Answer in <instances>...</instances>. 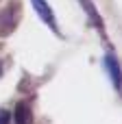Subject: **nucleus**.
<instances>
[{
    "mask_svg": "<svg viewBox=\"0 0 122 124\" xmlns=\"http://www.w3.org/2000/svg\"><path fill=\"white\" fill-rule=\"evenodd\" d=\"M33 2V9H35V13L41 17V22L46 24V26H50V31H59L57 28V20H55V13H52V9H50V4L46 2V0H31Z\"/></svg>",
    "mask_w": 122,
    "mask_h": 124,
    "instance_id": "1",
    "label": "nucleus"
},
{
    "mask_svg": "<svg viewBox=\"0 0 122 124\" xmlns=\"http://www.w3.org/2000/svg\"><path fill=\"white\" fill-rule=\"evenodd\" d=\"M105 65H107V72H109V78H111L114 87H116V89H122V68H120V61H118L114 54H107Z\"/></svg>",
    "mask_w": 122,
    "mask_h": 124,
    "instance_id": "2",
    "label": "nucleus"
},
{
    "mask_svg": "<svg viewBox=\"0 0 122 124\" xmlns=\"http://www.w3.org/2000/svg\"><path fill=\"white\" fill-rule=\"evenodd\" d=\"M15 124H33V113L26 102H20L15 107Z\"/></svg>",
    "mask_w": 122,
    "mask_h": 124,
    "instance_id": "3",
    "label": "nucleus"
},
{
    "mask_svg": "<svg viewBox=\"0 0 122 124\" xmlns=\"http://www.w3.org/2000/svg\"><path fill=\"white\" fill-rule=\"evenodd\" d=\"M79 2L83 4V9L87 11V15H89V17H92V20L96 22V26H98V28H103V20H100V15H98V11H96V7H94V2H92V0H79Z\"/></svg>",
    "mask_w": 122,
    "mask_h": 124,
    "instance_id": "4",
    "label": "nucleus"
},
{
    "mask_svg": "<svg viewBox=\"0 0 122 124\" xmlns=\"http://www.w3.org/2000/svg\"><path fill=\"white\" fill-rule=\"evenodd\" d=\"M9 120H11V113L7 109H0V124H9Z\"/></svg>",
    "mask_w": 122,
    "mask_h": 124,
    "instance_id": "5",
    "label": "nucleus"
},
{
    "mask_svg": "<svg viewBox=\"0 0 122 124\" xmlns=\"http://www.w3.org/2000/svg\"><path fill=\"white\" fill-rule=\"evenodd\" d=\"M0 76H2V65H0Z\"/></svg>",
    "mask_w": 122,
    "mask_h": 124,
    "instance_id": "6",
    "label": "nucleus"
}]
</instances>
